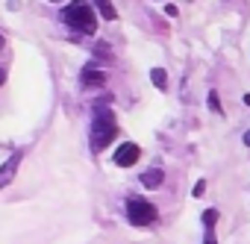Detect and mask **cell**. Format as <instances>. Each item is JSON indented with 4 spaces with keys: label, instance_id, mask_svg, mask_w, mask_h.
I'll return each mask as SVG.
<instances>
[{
    "label": "cell",
    "instance_id": "3957f363",
    "mask_svg": "<svg viewBox=\"0 0 250 244\" xmlns=\"http://www.w3.org/2000/svg\"><path fill=\"white\" fill-rule=\"evenodd\" d=\"M156 206L150 203V200H145V197H130L127 200V221L133 224V226H150L153 221H156Z\"/></svg>",
    "mask_w": 250,
    "mask_h": 244
},
{
    "label": "cell",
    "instance_id": "8fae6325",
    "mask_svg": "<svg viewBox=\"0 0 250 244\" xmlns=\"http://www.w3.org/2000/svg\"><path fill=\"white\" fill-rule=\"evenodd\" d=\"M97 56H100V59H112V50H109V44H106V41H100V44H97Z\"/></svg>",
    "mask_w": 250,
    "mask_h": 244
},
{
    "label": "cell",
    "instance_id": "ac0fdd59",
    "mask_svg": "<svg viewBox=\"0 0 250 244\" xmlns=\"http://www.w3.org/2000/svg\"><path fill=\"white\" fill-rule=\"evenodd\" d=\"M0 50H3V36H0Z\"/></svg>",
    "mask_w": 250,
    "mask_h": 244
},
{
    "label": "cell",
    "instance_id": "277c9868",
    "mask_svg": "<svg viewBox=\"0 0 250 244\" xmlns=\"http://www.w3.org/2000/svg\"><path fill=\"white\" fill-rule=\"evenodd\" d=\"M139 156H142L139 144L127 142V144H121V147H118V153H115V165H118V168H130V165L139 162Z\"/></svg>",
    "mask_w": 250,
    "mask_h": 244
},
{
    "label": "cell",
    "instance_id": "4fadbf2b",
    "mask_svg": "<svg viewBox=\"0 0 250 244\" xmlns=\"http://www.w3.org/2000/svg\"><path fill=\"white\" fill-rule=\"evenodd\" d=\"M206 194V180H197V185H194V197H203Z\"/></svg>",
    "mask_w": 250,
    "mask_h": 244
},
{
    "label": "cell",
    "instance_id": "e0dca14e",
    "mask_svg": "<svg viewBox=\"0 0 250 244\" xmlns=\"http://www.w3.org/2000/svg\"><path fill=\"white\" fill-rule=\"evenodd\" d=\"M3 80H6V74H3V71H0V82H3Z\"/></svg>",
    "mask_w": 250,
    "mask_h": 244
},
{
    "label": "cell",
    "instance_id": "7c38bea8",
    "mask_svg": "<svg viewBox=\"0 0 250 244\" xmlns=\"http://www.w3.org/2000/svg\"><path fill=\"white\" fill-rule=\"evenodd\" d=\"M209 109L221 115V100H218V91H212V94H209Z\"/></svg>",
    "mask_w": 250,
    "mask_h": 244
},
{
    "label": "cell",
    "instance_id": "9c48e42d",
    "mask_svg": "<svg viewBox=\"0 0 250 244\" xmlns=\"http://www.w3.org/2000/svg\"><path fill=\"white\" fill-rule=\"evenodd\" d=\"M150 80H153V85H156V88H162V91H165V85H168V74H165L162 68H153V71H150Z\"/></svg>",
    "mask_w": 250,
    "mask_h": 244
},
{
    "label": "cell",
    "instance_id": "ba28073f",
    "mask_svg": "<svg viewBox=\"0 0 250 244\" xmlns=\"http://www.w3.org/2000/svg\"><path fill=\"white\" fill-rule=\"evenodd\" d=\"M94 6H97L100 18H106V21H115V18H118V12H115V6H112V0H94Z\"/></svg>",
    "mask_w": 250,
    "mask_h": 244
},
{
    "label": "cell",
    "instance_id": "8992f818",
    "mask_svg": "<svg viewBox=\"0 0 250 244\" xmlns=\"http://www.w3.org/2000/svg\"><path fill=\"white\" fill-rule=\"evenodd\" d=\"M18 165H21V153H12V159L0 168V188H6L12 183V177L18 174Z\"/></svg>",
    "mask_w": 250,
    "mask_h": 244
},
{
    "label": "cell",
    "instance_id": "30bf717a",
    "mask_svg": "<svg viewBox=\"0 0 250 244\" xmlns=\"http://www.w3.org/2000/svg\"><path fill=\"white\" fill-rule=\"evenodd\" d=\"M215 224H218V209H206L203 212V226L206 229H215Z\"/></svg>",
    "mask_w": 250,
    "mask_h": 244
},
{
    "label": "cell",
    "instance_id": "6da1fadb",
    "mask_svg": "<svg viewBox=\"0 0 250 244\" xmlns=\"http://www.w3.org/2000/svg\"><path fill=\"white\" fill-rule=\"evenodd\" d=\"M62 21L71 30L83 33V36H94L97 33V15L91 12V6L85 3V0H71V3L62 9Z\"/></svg>",
    "mask_w": 250,
    "mask_h": 244
},
{
    "label": "cell",
    "instance_id": "5b68a950",
    "mask_svg": "<svg viewBox=\"0 0 250 244\" xmlns=\"http://www.w3.org/2000/svg\"><path fill=\"white\" fill-rule=\"evenodd\" d=\"M80 82H83L85 88H94V85H103V82H106V74H103V71H97L94 65H85V68H83V74H80Z\"/></svg>",
    "mask_w": 250,
    "mask_h": 244
},
{
    "label": "cell",
    "instance_id": "7a4b0ae2",
    "mask_svg": "<svg viewBox=\"0 0 250 244\" xmlns=\"http://www.w3.org/2000/svg\"><path fill=\"white\" fill-rule=\"evenodd\" d=\"M118 136V121L109 109H97L94 112V124H91V150L100 153L103 147H109V142Z\"/></svg>",
    "mask_w": 250,
    "mask_h": 244
},
{
    "label": "cell",
    "instance_id": "52a82bcc",
    "mask_svg": "<svg viewBox=\"0 0 250 244\" xmlns=\"http://www.w3.org/2000/svg\"><path fill=\"white\" fill-rule=\"evenodd\" d=\"M162 183H165L162 168H150V171H145V174H142V185H145V188H159Z\"/></svg>",
    "mask_w": 250,
    "mask_h": 244
},
{
    "label": "cell",
    "instance_id": "9a60e30c",
    "mask_svg": "<svg viewBox=\"0 0 250 244\" xmlns=\"http://www.w3.org/2000/svg\"><path fill=\"white\" fill-rule=\"evenodd\" d=\"M244 144H247V147H250V130H247V133H244Z\"/></svg>",
    "mask_w": 250,
    "mask_h": 244
},
{
    "label": "cell",
    "instance_id": "2e32d148",
    "mask_svg": "<svg viewBox=\"0 0 250 244\" xmlns=\"http://www.w3.org/2000/svg\"><path fill=\"white\" fill-rule=\"evenodd\" d=\"M244 103H247V106H250V94H244Z\"/></svg>",
    "mask_w": 250,
    "mask_h": 244
},
{
    "label": "cell",
    "instance_id": "5bb4252c",
    "mask_svg": "<svg viewBox=\"0 0 250 244\" xmlns=\"http://www.w3.org/2000/svg\"><path fill=\"white\" fill-rule=\"evenodd\" d=\"M203 244H218V238H215V229H206V238H203Z\"/></svg>",
    "mask_w": 250,
    "mask_h": 244
}]
</instances>
